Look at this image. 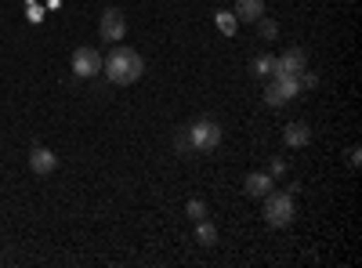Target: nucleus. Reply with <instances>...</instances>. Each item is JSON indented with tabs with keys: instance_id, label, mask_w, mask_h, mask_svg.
<instances>
[{
	"instance_id": "6ab92c4d",
	"label": "nucleus",
	"mask_w": 362,
	"mask_h": 268,
	"mask_svg": "<svg viewBox=\"0 0 362 268\" xmlns=\"http://www.w3.org/2000/svg\"><path fill=\"white\" fill-rule=\"evenodd\" d=\"M358 156H362V153H358V145H351V148H348V163L358 167Z\"/></svg>"
},
{
	"instance_id": "f3484780",
	"label": "nucleus",
	"mask_w": 362,
	"mask_h": 268,
	"mask_svg": "<svg viewBox=\"0 0 362 268\" xmlns=\"http://www.w3.org/2000/svg\"><path fill=\"white\" fill-rule=\"evenodd\" d=\"M174 148H177L181 156H189V153H192V148H189V138H185V127H181V131L174 134Z\"/></svg>"
},
{
	"instance_id": "a211bd4d",
	"label": "nucleus",
	"mask_w": 362,
	"mask_h": 268,
	"mask_svg": "<svg viewBox=\"0 0 362 268\" xmlns=\"http://www.w3.org/2000/svg\"><path fill=\"white\" fill-rule=\"evenodd\" d=\"M268 174H272V177H283V174H286V160H283V156H272Z\"/></svg>"
},
{
	"instance_id": "ddd939ff",
	"label": "nucleus",
	"mask_w": 362,
	"mask_h": 268,
	"mask_svg": "<svg viewBox=\"0 0 362 268\" xmlns=\"http://www.w3.org/2000/svg\"><path fill=\"white\" fill-rule=\"evenodd\" d=\"M250 69H254V76H272L276 73V54H257L250 62Z\"/></svg>"
},
{
	"instance_id": "4468645a",
	"label": "nucleus",
	"mask_w": 362,
	"mask_h": 268,
	"mask_svg": "<svg viewBox=\"0 0 362 268\" xmlns=\"http://www.w3.org/2000/svg\"><path fill=\"white\" fill-rule=\"evenodd\" d=\"M257 33H261V40H276V37H279V25L261 15V18H257Z\"/></svg>"
},
{
	"instance_id": "9b49d317",
	"label": "nucleus",
	"mask_w": 362,
	"mask_h": 268,
	"mask_svg": "<svg viewBox=\"0 0 362 268\" xmlns=\"http://www.w3.org/2000/svg\"><path fill=\"white\" fill-rule=\"evenodd\" d=\"M264 15V0H235V22H257Z\"/></svg>"
},
{
	"instance_id": "dca6fc26",
	"label": "nucleus",
	"mask_w": 362,
	"mask_h": 268,
	"mask_svg": "<svg viewBox=\"0 0 362 268\" xmlns=\"http://www.w3.org/2000/svg\"><path fill=\"white\" fill-rule=\"evenodd\" d=\"M185 211H189V218H192V221L206 218V199H189V206H185Z\"/></svg>"
},
{
	"instance_id": "7ed1b4c3",
	"label": "nucleus",
	"mask_w": 362,
	"mask_h": 268,
	"mask_svg": "<svg viewBox=\"0 0 362 268\" xmlns=\"http://www.w3.org/2000/svg\"><path fill=\"white\" fill-rule=\"evenodd\" d=\"M264 199V221L272 225V228H286L290 221H293V214H297V206H293V192H283V189H272L268 196H261Z\"/></svg>"
},
{
	"instance_id": "1a4fd4ad",
	"label": "nucleus",
	"mask_w": 362,
	"mask_h": 268,
	"mask_svg": "<svg viewBox=\"0 0 362 268\" xmlns=\"http://www.w3.org/2000/svg\"><path fill=\"white\" fill-rule=\"evenodd\" d=\"M272 182H276L272 174H261V170H254V174H247L243 192H247L250 199H261V196H268V192H272Z\"/></svg>"
},
{
	"instance_id": "423d86ee",
	"label": "nucleus",
	"mask_w": 362,
	"mask_h": 268,
	"mask_svg": "<svg viewBox=\"0 0 362 268\" xmlns=\"http://www.w3.org/2000/svg\"><path fill=\"white\" fill-rule=\"evenodd\" d=\"M73 73L80 80H90V76H98L102 73V54L95 47H76L73 51Z\"/></svg>"
},
{
	"instance_id": "f8f14e48",
	"label": "nucleus",
	"mask_w": 362,
	"mask_h": 268,
	"mask_svg": "<svg viewBox=\"0 0 362 268\" xmlns=\"http://www.w3.org/2000/svg\"><path fill=\"white\" fill-rule=\"evenodd\" d=\"M196 243H199V247H214V243H218V228L210 225L206 218L196 221Z\"/></svg>"
},
{
	"instance_id": "f03ea898",
	"label": "nucleus",
	"mask_w": 362,
	"mask_h": 268,
	"mask_svg": "<svg viewBox=\"0 0 362 268\" xmlns=\"http://www.w3.org/2000/svg\"><path fill=\"white\" fill-rule=\"evenodd\" d=\"M221 124L214 120V116H203V120L189 124L185 127V138H189V148L192 153H214V148L221 145Z\"/></svg>"
},
{
	"instance_id": "9d476101",
	"label": "nucleus",
	"mask_w": 362,
	"mask_h": 268,
	"mask_svg": "<svg viewBox=\"0 0 362 268\" xmlns=\"http://www.w3.org/2000/svg\"><path fill=\"white\" fill-rule=\"evenodd\" d=\"M283 141L290 148H305L312 141V127L308 124H290V127H283Z\"/></svg>"
},
{
	"instance_id": "6e6552de",
	"label": "nucleus",
	"mask_w": 362,
	"mask_h": 268,
	"mask_svg": "<svg viewBox=\"0 0 362 268\" xmlns=\"http://www.w3.org/2000/svg\"><path fill=\"white\" fill-rule=\"evenodd\" d=\"M54 167H58V156L51 153V148L37 145L33 153H29V170L33 174H54Z\"/></svg>"
},
{
	"instance_id": "f257e3e1",
	"label": "nucleus",
	"mask_w": 362,
	"mask_h": 268,
	"mask_svg": "<svg viewBox=\"0 0 362 268\" xmlns=\"http://www.w3.org/2000/svg\"><path fill=\"white\" fill-rule=\"evenodd\" d=\"M102 73L109 76V83L131 87V83H138L141 73H145V58H141L134 47H127V44H116V47L109 51V58H102Z\"/></svg>"
},
{
	"instance_id": "20e7f679",
	"label": "nucleus",
	"mask_w": 362,
	"mask_h": 268,
	"mask_svg": "<svg viewBox=\"0 0 362 268\" xmlns=\"http://www.w3.org/2000/svg\"><path fill=\"white\" fill-rule=\"evenodd\" d=\"M297 91H300V80L293 73H272V80L264 83V102L272 109H283L297 98Z\"/></svg>"
},
{
	"instance_id": "39448f33",
	"label": "nucleus",
	"mask_w": 362,
	"mask_h": 268,
	"mask_svg": "<svg viewBox=\"0 0 362 268\" xmlns=\"http://www.w3.org/2000/svg\"><path fill=\"white\" fill-rule=\"evenodd\" d=\"M98 37L105 40V44H119L127 37V18H124V11L119 8H105L102 11V18H98Z\"/></svg>"
},
{
	"instance_id": "2eb2a0df",
	"label": "nucleus",
	"mask_w": 362,
	"mask_h": 268,
	"mask_svg": "<svg viewBox=\"0 0 362 268\" xmlns=\"http://www.w3.org/2000/svg\"><path fill=\"white\" fill-rule=\"evenodd\" d=\"M235 25H239V22H235V15H228V11H221V15H218V29H221L225 37H232V33H235Z\"/></svg>"
},
{
	"instance_id": "0eeeda50",
	"label": "nucleus",
	"mask_w": 362,
	"mask_h": 268,
	"mask_svg": "<svg viewBox=\"0 0 362 268\" xmlns=\"http://www.w3.org/2000/svg\"><path fill=\"white\" fill-rule=\"evenodd\" d=\"M308 69V54L300 51V47H286L279 58H276V73H305Z\"/></svg>"
}]
</instances>
